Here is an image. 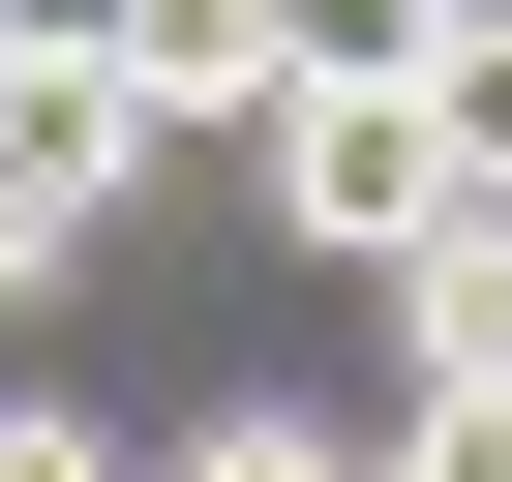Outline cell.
<instances>
[{
  "instance_id": "1",
  "label": "cell",
  "mask_w": 512,
  "mask_h": 482,
  "mask_svg": "<svg viewBox=\"0 0 512 482\" xmlns=\"http://www.w3.org/2000/svg\"><path fill=\"white\" fill-rule=\"evenodd\" d=\"M422 211H482L422 91H272V241H332V272H392Z\"/></svg>"
},
{
  "instance_id": "2",
  "label": "cell",
  "mask_w": 512,
  "mask_h": 482,
  "mask_svg": "<svg viewBox=\"0 0 512 482\" xmlns=\"http://www.w3.org/2000/svg\"><path fill=\"white\" fill-rule=\"evenodd\" d=\"M121 91H151V151H272V0H121Z\"/></svg>"
},
{
  "instance_id": "3",
  "label": "cell",
  "mask_w": 512,
  "mask_h": 482,
  "mask_svg": "<svg viewBox=\"0 0 512 482\" xmlns=\"http://www.w3.org/2000/svg\"><path fill=\"white\" fill-rule=\"evenodd\" d=\"M392 332H422V392H512V181L392 241Z\"/></svg>"
},
{
  "instance_id": "4",
  "label": "cell",
  "mask_w": 512,
  "mask_h": 482,
  "mask_svg": "<svg viewBox=\"0 0 512 482\" xmlns=\"http://www.w3.org/2000/svg\"><path fill=\"white\" fill-rule=\"evenodd\" d=\"M422 31H452V0H272V61H302V91H422Z\"/></svg>"
},
{
  "instance_id": "5",
  "label": "cell",
  "mask_w": 512,
  "mask_h": 482,
  "mask_svg": "<svg viewBox=\"0 0 512 482\" xmlns=\"http://www.w3.org/2000/svg\"><path fill=\"white\" fill-rule=\"evenodd\" d=\"M151 482H362V452H332V422H302V392H211V422H181V452H151Z\"/></svg>"
},
{
  "instance_id": "6",
  "label": "cell",
  "mask_w": 512,
  "mask_h": 482,
  "mask_svg": "<svg viewBox=\"0 0 512 482\" xmlns=\"http://www.w3.org/2000/svg\"><path fill=\"white\" fill-rule=\"evenodd\" d=\"M422 121H452V181H512V0H452V31H422Z\"/></svg>"
},
{
  "instance_id": "7",
  "label": "cell",
  "mask_w": 512,
  "mask_h": 482,
  "mask_svg": "<svg viewBox=\"0 0 512 482\" xmlns=\"http://www.w3.org/2000/svg\"><path fill=\"white\" fill-rule=\"evenodd\" d=\"M392 482H512V392H422V422H392Z\"/></svg>"
},
{
  "instance_id": "8",
  "label": "cell",
  "mask_w": 512,
  "mask_h": 482,
  "mask_svg": "<svg viewBox=\"0 0 512 482\" xmlns=\"http://www.w3.org/2000/svg\"><path fill=\"white\" fill-rule=\"evenodd\" d=\"M61 241H91V211H61L31 151H0V302H61Z\"/></svg>"
},
{
  "instance_id": "9",
  "label": "cell",
  "mask_w": 512,
  "mask_h": 482,
  "mask_svg": "<svg viewBox=\"0 0 512 482\" xmlns=\"http://www.w3.org/2000/svg\"><path fill=\"white\" fill-rule=\"evenodd\" d=\"M0 482H151V452H91V422H0Z\"/></svg>"
},
{
  "instance_id": "10",
  "label": "cell",
  "mask_w": 512,
  "mask_h": 482,
  "mask_svg": "<svg viewBox=\"0 0 512 482\" xmlns=\"http://www.w3.org/2000/svg\"><path fill=\"white\" fill-rule=\"evenodd\" d=\"M0 31H31V61H121V0H0Z\"/></svg>"
}]
</instances>
